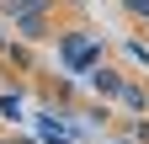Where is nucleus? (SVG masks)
<instances>
[{
	"label": "nucleus",
	"mask_w": 149,
	"mask_h": 144,
	"mask_svg": "<svg viewBox=\"0 0 149 144\" xmlns=\"http://www.w3.org/2000/svg\"><path fill=\"white\" fill-rule=\"evenodd\" d=\"M64 59L74 69H91V59H96V43L91 38H64Z\"/></svg>",
	"instance_id": "1"
},
{
	"label": "nucleus",
	"mask_w": 149,
	"mask_h": 144,
	"mask_svg": "<svg viewBox=\"0 0 149 144\" xmlns=\"http://www.w3.org/2000/svg\"><path fill=\"white\" fill-rule=\"evenodd\" d=\"M128 6H133V11H139V16H149V0H128Z\"/></svg>",
	"instance_id": "2"
}]
</instances>
